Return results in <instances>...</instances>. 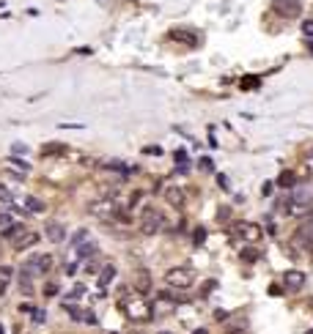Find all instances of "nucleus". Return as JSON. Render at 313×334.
I'll list each match as a JSON object with an SVG mask.
<instances>
[{"label": "nucleus", "mask_w": 313, "mask_h": 334, "mask_svg": "<svg viewBox=\"0 0 313 334\" xmlns=\"http://www.w3.org/2000/svg\"><path fill=\"white\" fill-rule=\"evenodd\" d=\"M176 307H179V301L173 293H157L151 310H154V318H160V315H168V312H176Z\"/></svg>", "instance_id": "obj_5"}, {"label": "nucleus", "mask_w": 313, "mask_h": 334, "mask_svg": "<svg viewBox=\"0 0 313 334\" xmlns=\"http://www.w3.org/2000/svg\"><path fill=\"white\" fill-rule=\"evenodd\" d=\"M17 285H19V293L22 296H33V277L28 274V271H19V277H17Z\"/></svg>", "instance_id": "obj_11"}, {"label": "nucleus", "mask_w": 313, "mask_h": 334, "mask_svg": "<svg viewBox=\"0 0 313 334\" xmlns=\"http://www.w3.org/2000/svg\"><path fill=\"white\" fill-rule=\"evenodd\" d=\"M176 164H179V170L182 173H187V151H184V148L176 151Z\"/></svg>", "instance_id": "obj_22"}, {"label": "nucleus", "mask_w": 313, "mask_h": 334, "mask_svg": "<svg viewBox=\"0 0 313 334\" xmlns=\"http://www.w3.org/2000/svg\"><path fill=\"white\" fill-rule=\"evenodd\" d=\"M278 187H283V189H291V187H294V173H283V176L278 178Z\"/></svg>", "instance_id": "obj_23"}, {"label": "nucleus", "mask_w": 313, "mask_h": 334, "mask_svg": "<svg viewBox=\"0 0 313 334\" xmlns=\"http://www.w3.org/2000/svg\"><path fill=\"white\" fill-rule=\"evenodd\" d=\"M280 290H283V287H280V285H272V287H269V296H283V293H280Z\"/></svg>", "instance_id": "obj_37"}, {"label": "nucleus", "mask_w": 313, "mask_h": 334, "mask_svg": "<svg viewBox=\"0 0 313 334\" xmlns=\"http://www.w3.org/2000/svg\"><path fill=\"white\" fill-rule=\"evenodd\" d=\"M258 82H261L258 77H248V80H242V88H245V91H250V88H258Z\"/></svg>", "instance_id": "obj_28"}, {"label": "nucleus", "mask_w": 313, "mask_h": 334, "mask_svg": "<svg viewBox=\"0 0 313 334\" xmlns=\"http://www.w3.org/2000/svg\"><path fill=\"white\" fill-rule=\"evenodd\" d=\"M302 33H305V39H313V19H308V22L302 25Z\"/></svg>", "instance_id": "obj_30"}, {"label": "nucleus", "mask_w": 313, "mask_h": 334, "mask_svg": "<svg viewBox=\"0 0 313 334\" xmlns=\"http://www.w3.org/2000/svg\"><path fill=\"white\" fill-rule=\"evenodd\" d=\"M0 334H6V329H3V323H0Z\"/></svg>", "instance_id": "obj_42"}, {"label": "nucleus", "mask_w": 313, "mask_h": 334, "mask_svg": "<svg viewBox=\"0 0 313 334\" xmlns=\"http://www.w3.org/2000/svg\"><path fill=\"white\" fill-rule=\"evenodd\" d=\"M121 310L129 321H148L154 318V310H151V301L146 299H124L121 301Z\"/></svg>", "instance_id": "obj_1"}, {"label": "nucleus", "mask_w": 313, "mask_h": 334, "mask_svg": "<svg viewBox=\"0 0 313 334\" xmlns=\"http://www.w3.org/2000/svg\"><path fill=\"white\" fill-rule=\"evenodd\" d=\"M88 239V228H80L74 236H71V246H77V244H83V241Z\"/></svg>", "instance_id": "obj_24"}, {"label": "nucleus", "mask_w": 313, "mask_h": 334, "mask_svg": "<svg viewBox=\"0 0 313 334\" xmlns=\"http://www.w3.org/2000/svg\"><path fill=\"white\" fill-rule=\"evenodd\" d=\"M91 214L99 219H105V222H110V219H121V211L116 203H96L94 208H91Z\"/></svg>", "instance_id": "obj_8"}, {"label": "nucleus", "mask_w": 313, "mask_h": 334, "mask_svg": "<svg viewBox=\"0 0 313 334\" xmlns=\"http://www.w3.org/2000/svg\"><path fill=\"white\" fill-rule=\"evenodd\" d=\"M8 277H11V269H8V266H3V269H0V280H8Z\"/></svg>", "instance_id": "obj_35"}, {"label": "nucleus", "mask_w": 313, "mask_h": 334, "mask_svg": "<svg viewBox=\"0 0 313 334\" xmlns=\"http://www.w3.org/2000/svg\"><path fill=\"white\" fill-rule=\"evenodd\" d=\"M214 321H228V312H225V310H214Z\"/></svg>", "instance_id": "obj_33"}, {"label": "nucleus", "mask_w": 313, "mask_h": 334, "mask_svg": "<svg viewBox=\"0 0 313 334\" xmlns=\"http://www.w3.org/2000/svg\"><path fill=\"white\" fill-rule=\"evenodd\" d=\"M30 315H33V323H44V321H47V312H44V310H33Z\"/></svg>", "instance_id": "obj_29"}, {"label": "nucleus", "mask_w": 313, "mask_h": 334, "mask_svg": "<svg viewBox=\"0 0 313 334\" xmlns=\"http://www.w3.org/2000/svg\"><path fill=\"white\" fill-rule=\"evenodd\" d=\"M8 164H11L14 170H22V173H28V170H30V164H28V162H22V159H17V156H8Z\"/></svg>", "instance_id": "obj_21"}, {"label": "nucleus", "mask_w": 313, "mask_h": 334, "mask_svg": "<svg viewBox=\"0 0 313 334\" xmlns=\"http://www.w3.org/2000/svg\"><path fill=\"white\" fill-rule=\"evenodd\" d=\"M116 280V266L113 263H107L105 269H102V274H99V290H107V285Z\"/></svg>", "instance_id": "obj_12"}, {"label": "nucleus", "mask_w": 313, "mask_h": 334, "mask_svg": "<svg viewBox=\"0 0 313 334\" xmlns=\"http://www.w3.org/2000/svg\"><path fill=\"white\" fill-rule=\"evenodd\" d=\"M135 287L140 290V293H148V271H137V280H135Z\"/></svg>", "instance_id": "obj_19"}, {"label": "nucleus", "mask_w": 313, "mask_h": 334, "mask_svg": "<svg viewBox=\"0 0 313 334\" xmlns=\"http://www.w3.org/2000/svg\"><path fill=\"white\" fill-rule=\"evenodd\" d=\"M83 323H91V326H96V323H99V318H96L91 310H83Z\"/></svg>", "instance_id": "obj_27"}, {"label": "nucleus", "mask_w": 313, "mask_h": 334, "mask_svg": "<svg viewBox=\"0 0 313 334\" xmlns=\"http://www.w3.org/2000/svg\"><path fill=\"white\" fill-rule=\"evenodd\" d=\"M192 241H195V244H203V241H206V228H195Z\"/></svg>", "instance_id": "obj_26"}, {"label": "nucleus", "mask_w": 313, "mask_h": 334, "mask_svg": "<svg viewBox=\"0 0 313 334\" xmlns=\"http://www.w3.org/2000/svg\"><path fill=\"white\" fill-rule=\"evenodd\" d=\"M94 255H96V244H94V241H88V244H85V241H83V244H77V258H80V260L94 258Z\"/></svg>", "instance_id": "obj_16"}, {"label": "nucleus", "mask_w": 313, "mask_h": 334, "mask_svg": "<svg viewBox=\"0 0 313 334\" xmlns=\"http://www.w3.org/2000/svg\"><path fill=\"white\" fill-rule=\"evenodd\" d=\"M44 233H47V239L55 241V244H61V241L66 239V228H63V225H58V222H50L47 228H44Z\"/></svg>", "instance_id": "obj_10"}, {"label": "nucleus", "mask_w": 313, "mask_h": 334, "mask_svg": "<svg viewBox=\"0 0 313 334\" xmlns=\"http://www.w3.org/2000/svg\"><path fill=\"white\" fill-rule=\"evenodd\" d=\"M305 287V271H297V269H289L283 274V290L286 293H300Z\"/></svg>", "instance_id": "obj_6"}, {"label": "nucleus", "mask_w": 313, "mask_h": 334, "mask_svg": "<svg viewBox=\"0 0 313 334\" xmlns=\"http://www.w3.org/2000/svg\"><path fill=\"white\" fill-rule=\"evenodd\" d=\"M165 282L171 287H189L195 282V271L189 266H179V269L165 271Z\"/></svg>", "instance_id": "obj_2"}, {"label": "nucleus", "mask_w": 313, "mask_h": 334, "mask_svg": "<svg viewBox=\"0 0 313 334\" xmlns=\"http://www.w3.org/2000/svg\"><path fill=\"white\" fill-rule=\"evenodd\" d=\"M0 225H6L8 228V225H11V217H8V214H0Z\"/></svg>", "instance_id": "obj_38"}, {"label": "nucleus", "mask_w": 313, "mask_h": 334, "mask_svg": "<svg viewBox=\"0 0 313 334\" xmlns=\"http://www.w3.org/2000/svg\"><path fill=\"white\" fill-rule=\"evenodd\" d=\"M201 167H203V170H212V159L203 156V159H201Z\"/></svg>", "instance_id": "obj_36"}, {"label": "nucleus", "mask_w": 313, "mask_h": 334, "mask_svg": "<svg viewBox=\"0 0 313 334\" xmlns=\"http://www.w3.org/2000/svg\"><path fill=\"white\" fill-rule=\"evenodd\" d=\"M162 334H168V332H162Z\"/></svg>", "instance_id": "obj_45"}, {"label": "nucleus", "mask_w": 313, "mask_h": 334, "mask_svg": "<svg viewBox=\"0 0 313 334\" xmlns=\"http://www.w3.org/2000/svg\"><path fill=\"white\" fill-rule=\"evenodd\" d=\"M214 287H217V282H214V280H209L206 285H203V296H209V293L214 290Z\"/></svg>", "instance_id": "obj_31"}, {"label": "nucleus", "mask_w": 313, "mask_h": 334, "mask_svg": "<svg viewBox=\"0 0 313 334\" xmlns=\"http://www.w3.org/2000/svg\"><path fill=\"white\" fill-rule=\"evenodd\" d=\"M58 282H47V285H44V296H50V299H53V296H58Z\"/></svg>", "instance_id": "obj_25"}, {"label": "nucleus", "mask_w": 313, "mask_h": 334, "mask_svg": "<svg viewBox=\"0 0 313 334\" xmlns=\"http://www.w3.org/2000/svg\"><path fill=\"white\" fill-rule=\"evenodd\" d=\"M237 236L242 241H250V244H258L261 241V236H264V230L258 228V225H253V222H239L237 225Z\"/></svg>", "instance_id": "obj_7"}, {"label": "nucleus", "mask_w": 313, "mask_h": 334, "mask_svg": "<svg viewBox=\"0 0 313 334\" xmlns=\"http://www.w3.org/2000/svg\"><path fill=\"white\" fill-rule=\"evenodd\" d=\"M165 200H168L171 205H184V192H182L179 187H168V189H165Z\"/></svg>", "instance_id": "obj_14"}, {"label": "nucleus", "mask_w": 313, "mask_h": 334, "mask_svg": "<svg viewBox=\"0 0 313 334\" xmlns=\"http://www.w3.org/2000/svg\"><path fill=\"white\" fill-rule=\"evenodd\" d=\"M66 145L63 143H50V145H42V156H63Z\"/></svg>", "instance_id": "obj_15"}, {"label": "nucleus", "mask_w": 313, "mask_h": 334, "mask_svg": "<svg viewBox=\"0 0 313 334\" xmlns=\"http://www.w3.org/2000/svg\"><path fill=\"white\" fill-rule=\"evenodd\" d=\"M311 203V192H308L305 187H297V192H294V197H291V205H308Z\"/></svg>", "instance_id": "obj_17"}, {"label": "nucleus", "mask_w": 313, "mask_h": 334, "mask_svg": "<svg viewBox=\"0 0 313 334\" xmlns=\"http://www.w3.org/2000/svg\"><path fill=\"white\" fill-rule=\"evenodd\" d=\"M135 334H140V332H135Z\"/></svg>", "instance_id": "obj_46"}, {"label": "nucleus", "mask_w": 313, "mask_h": 334, "mask_svg": "<svg viewBox=\"0 0 313 334\" xmlns=\"http://www.w3.org/2000/svg\"><path fill=\"white\" fill-rule=\"evenodd\" d=\"M192 334H209V332H206V329H195Z\"/></svg>", "instance_id": "obj_41"}, {"label": "nucleus", "mask_w": 313, "mask_h": 334, "mask_svg": "<svg viewBox=\"0 0 313 334\" xmlns=\"http://www.w3.org/2000/svg\"><path fill=\"white\" fill-rule=\"evenodd\" d=\"M33 244H39V233H25L22 239L14 241V249H19V252H22V249H28V246H33Z\"/></svg>", "instance_id": "obj_13"}, {"label": "nucleus", "mask_w": 313, "mask_h": 334, "mask_svg": "<svg viewBox=\"0 0 313 334\" xmlns=\"http://www.w3.org/2000/svg\"><path fill=\"white\" fill-rule=\"evenodd\" d=\"M140 228L143 233H160L162 228H165V217H162V211H157V208H143V219H140Z\"/></svg>", "instance_id": "obj_3"}, {"label": "nucleus", "mask_w": 313, "mask_h": 334, "mask_svg": "<svg viewBox=\"0 0 313 334\" xmlns=\"http://www.w3.org/2000/svg\"><path fill=\"white\" fill-rule=\"evenodd\" d=\"M272 8H275L280 17L291 19V17H297V14H300V0H275V3H272Z\"/></svg>", "instance_id": "obj_9"}, {"label": "nucleus", "mask_w": 313, "mask_h": 334, "mask_svg": "<svg viewBox=\"0 0 313 334\" xmlns=\"http://www.w3.org/2000/svg\"><path fill=\"white\" fill-rule=\"evenodd\" d=\"M66 274H77V263H69V266H66Z\"/></svg>", "instance_id": "obj_40"}, {"label": "nucleus", "mask_w": 313, "mask_h": 334, "mask_svg": "<svg viewBox=\"0 0 313 334\" xmlns=\"http://www.w3.org/2000/svg\"><path fill=\"white\" fill-rule=\"evenodd\" d=\"M261 194H264V197H269V194H272V184H269V181H266L264 187H261Z\"/></svg>", "instance_id": "obj_34"}, {"label": "nucleus", "mask_w": 313, "mask_h": 334, "mask_svg": "<svg viewBox=\"0 0 313 334\" xmlns=\"http://www.w3.org/2000/svg\"><path fill=\"white\" fill-rule=\"evenodd\" d=\"M217 184H220V189H228V187H231V184H228V176H223V173L217 176Z\"/></svg>", "instance_id": "obj_32"}, {"label": "nucleus", "mask_w": 313, "mask_h": 334, "mask_svg": "<svg viewBox=\"0 0 313 334\" xmlns=\"http://www.w3.org/2000/svg\"><path fill=\"white\" fill-rule=\"evenodd\" d=\"M25 203H28V208L33 214H44V208H47V205H44L39 197H33V194H28V197H25Z\"/></svg>", "instance_id": "obj_18"}, {"label": "nucleus", "mask_w": 313, "mask_h": 334, "mask_svg": "<svg viewBox=\"0 0 313 334\" xmlns=\"http://www.w3.org/2000/svg\"><path fill=\"white\" fill-rule=\"evenodd\" d=\"M50 266H53V258H50V255L33 252L28 260H25V266H22V269L28 271L30 277H36V274H44V271H50Z\"/></svg>", "instance_id": "obj_4"}, {"label": "nucleus", "mask_w": 313, "mask_h": 334, "mask_svg": "<svg viewBox=\"0 0 313 334\" xmlns=\"http://www.w3.org/2000/svg\"><path fill=\"white\" fill-rule=\"evenodd\" d=\"M311 52H313V41H311Z\"/></svg>", "instance_id": "obj_43"}, {"label": "nucleus", "mask_w": 313, "mask_h": 334, "mask_svg": "<svg viewBox=\"0 0 313 334\" xmlns=\"http://www.w3.org/2000/svg\"><path fill=\"white\" fill-rule=\"evenodd\" d=\"M33 310H36L33 304H19V312H33Z\"/></svg>", "instance_id": "obj_39"}, {"label": "nucleus", "mask_w": 313, "mask_h": 334, "mask_svg": "<svg viewBox=\"0 0 313 334\" xmlns=\"http://www.w3.org/2000/svg\"><path fill=\"white\" fill-rule=\"evenodd\" d=\"M0 205H3V208H11L14 205V194L8 192L6 187H0Z\"/></svg>", "instance_id": "obj_20"}, {"label": "nucleus", "mask_w": 313, "mask_h": 334, "mask_svg": "<svg viewBox=\"0 0 313 334\" xmlns=\"http://www.w3.org/2000/svg\"><path fill=\"white\" fill-rule=\"evenodd\" d=\"M305 334H313V329H311V332H305Z\"/></svg>", "instance_id": "obj_44"}]
</instances>
